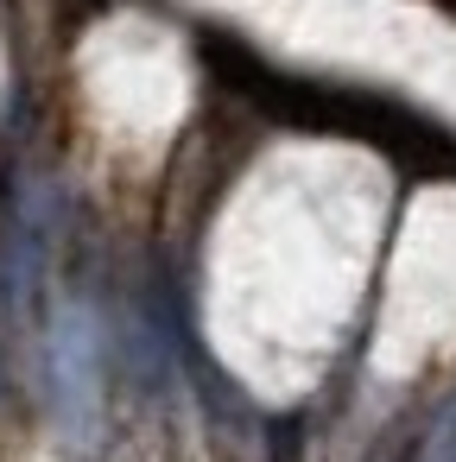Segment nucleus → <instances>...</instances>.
<instances>
[{"instance_id": "1", "label": "nucleus", "mask_w": 456, "mask_h": 462, "mask_svg": "<svg viewBox=\"0 0 456 462\" xmlns=\"http://www.w3.org/2000/svg\"><path fill=\"white\" fill-rule=\"evenodd\" d=\"M45 374H51V405H58L64 437H70V443H89L96 411H102V348H96V317H89L83 304L58 317Z\"/></svg>"}, {"instance_id": "2", "label": "nucleus", "mask_w": 456, "mask_h": 462, "mask_svg": "<svg viewBox=\"0 0 456 462\" xmlns=\"http://www.w3.org/2000/svg\"><path fill=\"white\" fill-rule=\"evenodd\" d=\"M450 462H456V456H450Z\"/></svg>"}]
</instances>
